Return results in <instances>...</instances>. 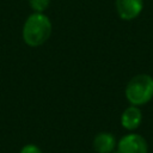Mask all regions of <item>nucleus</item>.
<instances>
[{
	"mask_svg": "<svg viewBox=\"0 0 153 153\" xmlns=\"http://www.w3.org/2000/svg\"><path fill=\"white\" fill-rule=\"evenodd\" d=\"M126 98L131 105H145L153 98V78L148 74L133 76L126 86Z\"/></svg>",
	"mask_w": 153,
	"mask_h": 153,
	"instance_id": "f03ea898",
	"label": "nucleus"
},
{
	"mask_svg": "<svg viewBox=\"0 0 153 153\" xmlns=\"http://www.w3.org/2000/svg\"><path fill=\"white\" fill-rule=\"evenodd\" d=\"M93 148L97 153H112L116 148V139L112 134L102 131L94 136Z\"/></svg>",
	"mask_w": 153,
	"mask_h": 153,
	"instance_id": "423d86ee",
	"label": "nucleus"
},
{
	"mask_svg": "<svg viewBox=\"0 0 153 153\" xmlns=\"http://www.w3.org/2000/svg\"><path fill=\"white\" fill-rule=\"evenodd\" d=\"M51 33L50 19L41 13L35 12L27 17L23 26V39L30 47L42 45Z\"/></svg>",
	"mask_w": 153,
	"mask_h": 153,
	"instance_id": "f257e3e1",
	"label": "nucleus"
},
{
	"mask_svg": "<svg viewBox=\"0 0 153 153\" xmlns=\"http://www.w3.org/2000/svg\"><path fill=\"white\" fill-rule=\"evenodd\" d=\"M117 153H148V143L142 135L129 133L120 139Z\"/></svg>",
	"mask_w": 153,
	"mask_h": 153,
	"instance_id": "7ed1b4c3",
	"label": "nucleus"
},
{
	"mask_svg": "<svg viewBox=\"0 0 153 153\" xmlns=\"http://www.w3.org/2000/svg\"><path fill=\"white\" fill-rule=\"evenodd\" d=\"M20 153H42V151L39 149L38 146L32 145V143H29V145H25L20 149Z\"/></svg>",
	"mask_w": 153,
	"mask_h": 153,
	"instance_id": "6e6552de",
	"label": "nucleus"
},
{
	"mask_svg": "<svg viewBox=\"0 0 153 153\" xmlns=\"http://www.w3.org/2000/svg\"><path fill=\"white\" fill-rule=\"evenodd\" d=\"M31 8L35 12H41L43 13V11H45L49 7L50 0H29Z\"/></svg>",
	"mask_w": 153,
	"mask_h": 153,
	"instance_id": "0eeeda50",
	"label": "nucleus"
},
{
	"mask_svg": "<svg viewBox=\"0 0 153 153\" xmlns=\"http://www.w3.org/2000/svg\"><path fill=\"white\" fill-rule=\"evenodd\" d=\"M142 121V112L136 105L128 106L121 115V124L124 129L133 131L139 128Z\"/></svg>",
	"mask_w": 153,
	"mask_h": 153,
	"instance_id": "39448f33",
	"label": "nucleus"
},
{
	"mask_svg": "<svg viewBox=\"0 0 153 153\" xmlns=\"http://www.w3.org/2000/svg\"><path fill=\"white\" fill-rule=\"evenodd\" d=\"M116 11L121 19L131 20L140 16L143 8V0H116Z\"/></svg>",
	"mask_w": 153,
	"mask_h": 153,
	"instance_id": "20e7f679",
	"label": "nucleus"
}]
</instances>
